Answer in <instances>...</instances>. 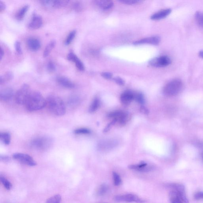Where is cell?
<instances>
[{
	"label": "cell",
	"mask_w": 203,
	"mask_h": 203,
	"mask_svg": "<svg viewBox=\"0 0 203 203\" xmlns=\"http://www.w3.org/2000/svg\"><path fill=\"white\" fill-rule=\"evenodd\" d=\"M108 190V187L107 185L104 184L101 186L99 190V194L100 195H103L105 194Z\"/></svg>",
	"instance_id": "b9f144b4"
},
{
	"label": "cell",
	"mask_w": 203,
	"mask_h": 203,
	"mask_svg": "<svg viewBox=\"0 0 203 203\" xmlns=\"http://www.w3.org/2000/svg\"><path fill=\"white\" fill-rule=\"evenodd\" d=\"M43 24L42 17L37 14L33 13L31 20L28 24V28L31 30H36L40 28Z\"/></svg>",
	"instance_id": "30bf717a"
},
{
	"label": "cell",
	"mask_w": 203,
	"mask_h": 203,
	"mask_svg": "<svg viewBox=\"0 0 203 203\" xmlns=\"http://www.w3.org/2000/svg\"><path fill=\"white\" fill-rule=\"evenodd\" d=\"M100 105V100L98 98H95L89 107V112H94L99 107Z\"/></svg>",
	"instance_id": "83f0119b"
},
{
	"label": "cell",
	"mask_w": 203,
	"mask_h": 203,
	"mask_svg": "<svg viewBox=\"0 0 203 203\" xmlns=\"http://www.w3.org/2000/svg\"><path fill=\"white\" fill-rule=\"evenodd\" d=\"M134 98V94L131 91H126L121 95L120 101L124 105H128Z\"/></svg>",
	"instance_id": "5bb4252c"
},
{
	"label": "cell",
	"mask_w": 203,
	"mask_h": 203,
	"mask_svg": "<svg viewBox=\"0 0 203 203\" xmlns=\"http://www.w3.org/2000/svg\"><path fill=\"white\" fill-rule=\"evenodd\" d=\"M115 200L117 202H134L137 203H143L144 202L143 200L141 199L139 197L133 194H127V195H120L115 197Z\"/></svg>",
	"instance_id": "9c48e42d"
},
{
	"label": "cell",
	"mask_w": 203,
	"mask_h": 203,
	"mask_svg": "<svg viewBox=\"0 0 203 203\" xmlns=\"http://www.w3.org/2000/svg\"><path fill=\"white\" fill-rule=\"evenodd\" d=\"M68 60L69 61L74 62L75 66L79 70L83 71L85 69V67L82 62L76 55L73 51H70L67 56Z\"/></svg>",
	"instance_id": "4fadbf2b"
},
{
	"label": "cell",
	"mask_w": 203,
	"mask_h": 203,
	"mask_svg": "<svg viewBox=\"0 0 203 203\" xmlns=\"http://www.w3.org/2000/svg\"><path fill=\"white\" fill-rule=\"evenodd\" d=\"M74 132L76 134H90L91 131L87 128H80L76 129Z\"/></svg>",
	"instance_id": "836d02e7"
},
{
	"label": "cell",
	"mask_w": 203,
	"mask_h": 203,
	"mask_svg": "<svg viewBox=\"0 0 203 203\" xmlns=\"http://www.w3.org/2000/svg\"><path fill=\"white\" fill-rule=\"evenodd\" d=\"M113 80L118 85L123 86L125 84V81L120 77H115V78H113Z\"/></svg>",
	"instance_id": "ab89813d"
},
{
	"label": "cell",
	"mask_w": 203,
	"mask_h": 203,
	"mask_svg": "<svg viewBox=\"0 0 203 203\" xmlns=\"http://www.w3.org/2000/svg\"><path fill=\"white\" fill-rule=\"evenodd\" d=\"M134 99L136 101L138 102L139 104L143 105L145 103V98L144 95L141 92H138V93L134 94Z\"/></svg>",
	"instance_id": "f546056e"
},
{
	"label": "cell",
	"mask_w": 203,
	"mask_h": 203,
	"mask_svg": "<svg viewBox=\"0 0 203 203\" xmlns=\"http://www.w3.org/2000/svg\"><path fill=\"white\" fill-rule=\"evenodd\" d=\"M13 157L23 164L30 166H35L37 165V163L31 156L27 154L22 153H16L13 154Z\"/></svg>",
	"instance_id": "8992f818"
},
{
	"label": "cell",
	"mask_w": 203,
	"mask_h": 203,
	"mask_svg": "<svg viewBox=\"0 0 203 203\" xmlns=\"http://www.w3.org/2000/svg\"><path fill=\"white\" fill-rule=\"evenodd\" d=\"M116 123V121L114 120V119H113V120L110 123H109L108 125L106 127V128H104L103 132L104 133H107L109 130L111 129L112 127Z\"/></svg>",
	"instance_id": "60d3db41"
},
{
	"label": "cell",
	"mask_w": 203,
	"mask_h": 203,
	"mask_svg": "<svg viewBox=\"0 0 203 203\" xmlns=\"http://www.w3.org/2000/svg\"><path fill=\"white\" fill-rule=\"evenodd\" d=\"M168 187L173 189V190L176 191L181 194H185V189L184 185L177 183H173L168 185Z\"/></svg>",
	"instance_id": "484cf974"
},
{
	"label": "cell",
	"mask_w": 203,
	"mask_h": 203,
	"mask_svg": "<svg viewBox=\"0 0 203 203\" xmlns=\"http://www.w3.org/2000/svg\"><path fill=\"white\" fill-rule=\"evenodd\" d=\"M0 160L3 162H8L10 160V157L9 156L5 155H1Z\"/></svg>",
	"instance_id": "ee69618b"
},
{
	"label": "cell",
	"mask_w": 203,
	"mask_h": 203,
	"mask_svg": "<svg viewBox=\"0 0 203 203\" xmlns=\"http://www.w3.org/2000/svg\"><path fill=\"white\" fill-rule=\"evenodd\" d=\"M47 69L50 72H53L56 69L55 64L52 61H49L47 64Z\"/></svg>",
	"instance_id": "f35d334b"
},
{
	"label": "cell",
	"mask_w": 203,
	"mask_h": 203,
	"mask_svg": "<svg viewBox=\"0 0 203 203\" xmlns=\"http://www.w3.org/2000/svg\"><path fill=\"white\" fill-rule=\"evenodd\" d=\"M27 44L29 49L33 51H37L40 48V41L35 38H29L27 40Z\"/></svg>",
	"instance_id": "e0dca14e"
},
{
	"label": "cell",
	"mask_w": 203,
	"mask_h": 203,
	"mask_svg": "<svg viewBox=\"0 0 203 203\" xmlns=\"http://www.w3.org/2000/svg\"><path fill=\"white\" fill-rule=\"evenodd\" d=\"M76 31L75 30H73L69 33L65 41V44L66 45H69L72 43V41L74 40L75 37Z\"/></svg>",
	"instance_id": "4dcf8cb0"
},
{
	"label": "cell",
	"mask_w": 203,
	"mask_h": 203,
	"mask_svg": "<svg viewBox=\"0 0 203 203\" xmlns=\"http://www.w3.org/2000/svg\"><path fill=\"white\" fill-rule=\"evenodd\" d=\"M195 16L198 25L203 28V12H197Z\"/></svg>",
	"instance_id": "d6a6232c"
},
{
	"label": "cell",
	"mask_w": 203,
	"mask_h": 203,
	"mask_svg": "<svg viewBox=\"0 0 203 203\" xmlns=\"http://www.w3.org/2000/svg\"><path fill=\"white\" fill-rule=\"evenodd\" d=\"M57 81L60 85L66 88L73 89L75 87L74 83L66 77H58L57 79Z\"/></svg>",
	"instance_id": "2e32d148"
},
{
	"label": "cell",
	"mask_w": 203,
	"mask_h": 203,
	"mask_svg": "<svg viewBox=\"0 0 203 203\" xmlns=\"http://www.w3.org/2000/svg\"><path fill=\"white\" fill-rule=\"evenodd\" d=\"M14 91L10 88H6L0 91V99L3 102H7L15 96Z\"/></svg>",
	"instance_id": "7c38bea8"
},
{
	"label": "cell",
	"mask_w": 203,
	"mask_h": 203,
	"mask_svg": "<svg viewBox=\"0 0 203 203\" xmlns=\"http://www.w3.org/2000/svg\"><path fill=\"white\" fill-rule=\"evenodd\" d=\"M53 141L52 138L48 136H39L33 139L30 142L32 148L36 151H48L52 146Z\"/></svg>",
	"instance_id": "3957f363"
},
{
	"label": "cell",
	"mask_w": 203,
	"mask_h": 203,
	"mask_svg": "<svg viewBox=\"0 0 203 203\" xmlns=\"http://www.w3.org/2000/svg\"><path fill=\"white\" fill-rule=\"evenodd\" d=\"M0 139L1 141L6 145L10 144L11 141V135L7 132H3L0 133Z\"/></svg>",
	"instance_id": "cb8c5ba5"
},
{
	"label": "cell",
	"mask_w": 203,
	"mask_h": 203,
	"mask_svg": "<svg viewBox=\"0 0 203 203\" xmlns=\"http://www.w3.org/2000/svg\"><path fill=\"white\" fill-rule=\"evenodd\" d=\"M61 201V196L60 195H57L48 198L46 203H60Z\"/></svg>",
	"instance_id": "1f68e13d"
},
{
	"label": "cell",
	"mask_w": 203,
	"mask_h": 203,
	"mask_svg": "<svg viewBox=\"0 0 203 203\" xmlns=\"http://www.w3.org/2000/svg\"><path fill=\"white\" fill-rule=\"evenodd\" d=\"M29 8V5L28 4L24 5L19 9L16 15V19L19 20H22L24 19L25 14Z\"/></svg>",
	"instance_id": "d4e9b609"
},
{
	"label": "cell",
	"mask_w": 203,
	"mask_h": 203,
	"mask_svg": "<svg viewBox=\"0 0 203 203\" xmlns=\"http://www.w3.org/2000/svg\"><path fill=\"white\" fill-rule=\"evenodd\" d=\"M171 62L170 58L167 56H163L151 59L149 63L151 66L154 67L160 68L169 66Z\"/></svg>",
	"instance_id": "52a82bcc"
},
{
	"label": "cell",
	"mask_w": 203,
	"mask_h": 203,
	"mask_svg": "<svg viewBox=\"0 0 203 203\" xmlns=\"http://www.w3.org/2000/svg\"><path fill=\"white\" fill-rule=\"evenodd\" d=\"M81 99L77 95H73L70 96L68 99V104L69 107H78L81 103Z\"/></svg>",
	"instance_id": "44dd1931"
},
{
	"label": "cell",
	"mask_w": 203,
	"mask_h": 203,
	"mask_svg": "<svg viewBox=\"0 0 203 203\" xmlns=\"http://www.w3.org/2000/svg\"><path fill=\"white\" fill-rule=\"evenodd\" d=\"M0 180H1V183L3 185L4 187L7 190H9L12 189V184L5 177L1 175L0 177Z\"/></svg>",
	"instance_id": "f1b7e54d"
},
{
	"label": "cell",
	"mask_w": 203,
	"mask_h": 203,
	"mask_svg": "<svg viewBox=\"0 0 203 203\" xmlns=\"http://www.w3.org/2000/svg\"><path fill=\"white\" fill-rule=\"evenodd\" d=\"M15 50L17 53L21 54L22 53V48L21 47V43L19 41H17L14 44Z\"/></svg>",
	"instance_id": "74e56055"
},
{
	"label": "cell",
	"mask_w": 203,
	"mask_h": 203,
	"mask_svg": "<svg viewBox=\"0 0 203 203\" xmlns=\"http://www.w3.org/2000/svg\"><path fill=\"white\" fill-rule=\"evenodd\" d=\"M4 55V51L2 48H1V52H0V60H2Z\"/></svg>",
	"instance_id": "681fc988"
},
{
	"label": "cell",
	"mask_w": 203,
	"mask_h": 203,
	"mask_svg": "<svg viewBox=\"0 0 203 203\" xmlns=\"http://www.w3.org/2000/svg\"><path fill=\"white\" fill-rule=\"evenodd\" d=\"M110 118H113L121 125H125L128 120L129 115L128 113L122 111L112 112L108 115Z\"/></svg>",
	"instance_id": "ba28073f"
},
{
	"label": "cell",
	"mask_w": 203,
	"mask_h": 203,
	"mask_svg": "<svg viewBox=\"0 0 203 203\" xmlns=\"http://www.w3.org/2000/svg\"><path fill=\"white\" fill-rule=\"evenodd\" d=\"M46 105V100L38 91L31 92L25 104V107L30 112L40 110Z\"/></svg>",
	"instance_id": "7a4b0ae2"
},
{
	"label": "cell",
	"mask_w": 203,
	"mask_h": 203,
	"mask_svg": "<svg viewBox=\"0 0 203 203\" xmlns=\"http://www.w3.org/2000/svg\"><path fill=\"white\" fill-rule=\"evenodd\" d=\"M41 4L43 5L46 6V7H52V1H49V0H46V1H40Z\"/></svg>",
	"instance_id": "f6af8a7d"
},
{
	"label": "cell",
	"mask_w": 203,
	"mask_h": 203,
	"mask_svg": "<svg viewBox=\"0 0 203 203\" xmlns=\"http://www.w3.org/2000/svg\"><path fill=\"white\" fill-rule=\"evenodd\" d=\"M116 141L110 140H103L100 142L98 148L102 151H107L112 149L116 146Z\"/></svg>",
	"instance_id": "ac0fdd59"
},
{
	"label": "cell",
	"mask_w": 203,
	"mask_h": 203,
	"mask_svg": "<svg viewBox=\"0 0 203 203\" xmlns=\"http://www.w3.org/2000/svg\"><path fill=\"white\" fill-rule=\"evenodd\" d=\"M56 45V41L55 40L51 41L45 47L44 51L43 56L44 57H47L49 55L52 50L55 47Z\"/></svg>",
	"instance_id": "603a6c76"
},
{
	"label": "cell",
	"mask_w": 203,
	"mask_h": 203,
	"mask_svg": "<svg viewBox=\"0 0 203 203\" xmlns=\"http://www.w3.org/2000/svg\"><path fill=\"white\" fill-rule=\"evenodd\" d=\"M94 3L96 5L104 10L110 9L113 6L112 1L108 0H97L94 1Z\"/></svg>",
	"instance_id": "ffe728a7"
},
{
	"label": "cell",
	"mask_w": 203,
	"mask_h": 203,
	"mask_svg": "<svg viewBox=\"0 0 203 203\" xmlns=\"http://www.w3.org/2000/svg\"><path fill=\"white\" fill-rule=\"evenodd\" d=\"M119 2L123 3L128 4V5H132V4H137L139 3L142 1L139 0H121Z\"/></svg>",
	"instance_id": "8d00e7d4"
},
{
	"label": "cell",
	"mask_w": 203,
	"mask_h": 203,
	"mask_svg": "<svg viewBox=\"0 0 203 203\" xmlns=\"http://www.w3.org/2000/svg\"><path fill=\"white\" fill-rule=\"evenodd\" d=\"M199 56L200 57L203 58V51H200L199 53Z\"/></svg>",
	"instance_id": "f907efd6"
},
{
	"label": "cell",
	"mask_w": 203,
	"mask_h": 203,
	"mask_svg": "<svg viewBox=\"0 0 203 203\" xmlns=\"http://www.w3.org/2000/svg\"><path fill=\"white\" fill-rule=\"evenodd\" d=\"M129 168L132 170L140 172H148L152 170V166H148L145 162H141L138 165H131L128 166Z\"/></svg>",
	"instance_id": "9a60e30c"
},
{
	"label": "cell",
	"mask_w": 203,
	"mask_h": 203,
	"mask_svg": "<svg viewBox=\"0 0 203 203\" xmlns=\"http://www.w3.org/2000/svg\"><path fill=\"white\" fill-rule=\"evenodd\" d=\"M31 91L29 85L27 84L23 85L15 95V99L18 104L25 105Z\"/></svg>",
	"instance_id": "5b68a950"
},
{
	"label": "cell",
	"mask_w": 203,
	"mask_h": 203,
	"mask_svg": "<svg viewBox=\"0 0 203 203\" xmlns=\"http://www.w3.org/2000/svg\"></svg>",
	"instance_id": "816d5d0a"
},
{
	"label": "cell",
	"mask_w": 203,
	"mask_h": 203,
	"mask_svg": "<svg viewBox=\"0 0 203 203\" xmlns=\"http://www.w3.org/2000/svg\"><path fill=\"white\" fill-rule=\"evenodd\" d=\"M69 2L68 0H57L52 1V7L56 8H60L66 7Z\"/></svg>",
	"instance_id": "4316f807"
},
{
	"label": "cell",
	"mask_w": 203,
	"mask_h": 203,
	"mask_svg": "<svg viewBox=\"0 0 203 203\" xmlns=\"http://www.w3.org/2000/svg\"><path fill=\"white\" fill-rule=\"evenodd\" d=\"M73 8L76 12H80L83 10V7L81 3L76 2L73 4Z\"/></svg>",
	"instance_id": "d590c367"
},
{
	"label": "cell",
	"mask_w": 203,
	"mask_h": 203,
	"mask_svg": "<svg viewBox=\"0 0 203 203\" xmlns=\"http://www.w3.org/2000/svg\"><path fill=\"white\" fill-rule=\"evenodd\" d=\"M183 87V83L181 80H173L167 84L163 88V94L167 96H175L181 92Z\"/></svg>",
	"instance_id": "277c9868"
},
{
	"label": "cell",
	"mask_w": 203,
	"mask_h": 203,
	"mask_svg": "<svg viewBox=\"0 0 203 203\" xmlns=\"http://www.w3.org/2000/svg\"><path fill=\"white\" fill-rule=\"evenodd\" d=\"M141 112L143 113V114L148 115L149 114V111L148 109L146 107H144L143 105L141 106L140 108Z\"/></svg>",
	"instance_id": "bcb514c9"
},
{
	"label": "cell",
	"mask_w": 203,
	"mask_h": 203,
	"mask_svg": "<svg viewBox=\"0 0 203 203\" xmlns=\"http://www.w3.org/2000/svg\"><path fill=\"white\" fill-rule=\"evenodd\" d=\"M161 38L158 36H153L146 38L140 40L136 41L133 43L134 45H140L142 44H151L157 45L160 43Z\"/></svg>",
	"instance_id": "8fae6325"
},
{
	"label": "cell",
	"mask_w": 203,
	"mask_h": 203,
	"mask_svg": "<svg viewBox=\"0 0 203 203\" xmlns=\"http://www.w3.org/2000/svg\"><path fill=\"white\" fill-rule=\"evenodd\" d=\"M102 76L107 80H110L112 78L113 74L110 72H104L102 73Z\"/></svg>",
	"instance_id": "7bdbcfd3"
},
{
	"label": "cell",
	"mask_w": 203,
	"mask_h": 203,
	"mask_svg": "<svg viewBox=\"0 0 203 203\" xmlns=\"http://www.w3.org/2000/svg\"><path fill=\"white\" fill-rule=\"evenodd\" d=\"M195 198L196 200L203 199V192H198L195 194Z\"/></svg>",
	"instance_id": "7dc6e473"
},
{
	"label": "cell",
	"mask_w": 203,
	"mask_h": 203,
	"mask_svg": "<svg viewBox=\"0 0 203 203\" xmlns=\"http://www.w3.org/2000/svg\"><path fill=\"white\" fill-rule=\"evenodd\" d=\"M13 78L14 74L13 72L10 71L6 72L4 75L0 77V85H2L8 82L13 80Z\"/></svg>",
	"instance_id": "7402d4cb"
},
{
	"label": "cell",
	"mask_w": 203,
	"mask_h": 203,
	"mask_svg": "<svg viewBox=\"0 0 203 203\" xmlns=\"http://www.w3.org/2000/svg\"><path fill=\"white\" fill-rule=\"evenodd\" d=\"M47 107L51 112L57 116H62L66 112V105L60 97L51 95L46 99Z\"/></svg>",
	"instance_id": "6da1fadb"
},
{
	"label": "cell",
	"mask_w": 203,
	"mask_h": 203,
	"mask_svg": "<svg viewBox=\"0 0 203 203\" xmlns=\"http://www.w3.org/2000/svg\"><path fill=\"white\" fill-rule=\"evenodd\" d=\"M6 5L5 3L2 1H0V11L2 12L4 11L6 8Z\"/></svg>",
	"instance_id": "c3c4849f"
},
{
	"label": "cell",
	"mask_w": 203,
	"mask_h": 203,
	"mask_svg": "<svg viewBox=\"0 0 203 203\" xmlns=\"http://www.w3.org/2000/svg\"><path fill=\"white\" fill-rule=\"evenodd\" d=\"M113 176L115 185L117 186L120 185L122 182L120 176L116 172L113 173Z\"/></svg>",
	"instance_id": "e575fe53"
},
{
	"label": "cell",
	"mask_w": 203,
	"mask_h": 203,
	"mask_svg": "<svg viewBox=\"0 0 203 203\" xmlns=\"http://www.w3.org/2000/svg\"><path fill=\"white\" fill-rule=\"evenodd\" d=\"M172 12L171 9H166L154 14L151 15V19L154 20H158L164 19L168 16Z\"/></svg>",
	"instance_id": "d6986e66"
}]
</instances>
